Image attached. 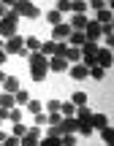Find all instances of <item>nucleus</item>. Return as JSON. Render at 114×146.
<instances>
[{"instance_id":"nucleus-1","label":"nucleus","mask_w":114,"mask_h":146,"mask_svg":"<svg viewBox=\"0 0 114 146\" xmlns=\"http://www.w3.org/2000/svg\"><path fill=\"white\" fill-rule=\"evenodd\" d=\"M27 60H30V76H33V81H44L46 73H49V60L44 57L41 52H30Z\"/></svg>"},{"instance_id":"nucleus-2","label":"nucleus","mask_w":114,"mask_h":146,"mask_svg":"<svg viewBox=\"0 0 114 146\" xmlns=\"http://www.w3.org/2000/svg\"><path fill=\"white\" fill-rule=\"evenodd\" d=\"M16 30H19V14H16V8H11L8 14L0 19V35L11 38V35H16Z\"/></svg>"},{"instance_id":"nucleus-3","label":"nucleus","mask_w":114,"mask_h":146,"mask_svg":"<svg viewBox=\"0 0 114 146\" xmlns=\"http://www.w3.org/2000/svg\"><path fill=\"white\" fill-rule=\"evenodd\" d=\"M3 52L5 54H19V57H27V49H25V38L22 35H11V38H5L3 41Z\"/></svg>"},{"instance_id":"nucleus-4","label":"nucleus","mask_w":114,"mask_h":146,"mask_svg":"<svg viewBox=\"0 0 114 146\" xmlns=\"http://www.w3.org/2000/svg\"><path fill=\"white\" fill-rule=\"evenodd\" d=\"M11 8H16V14H19V16H27V19H38V16H41V11H38L30 0H16Z\"/></svg>"},{"instance_id":"nucleus-5","label":"nucleus","mask_w":114,"mask_h":146,"mask_svg":"<svg viewBox=\"0 0 114 146\" xmlns=\"http://www.w3.org/2000/svg\"><path fill=\"white\" fill-rule=\"evenodd\" d=\"M101 33H103V25H98L95 19H87V25H84V38H87V41H98Z\"/></svg>"},{"instance_id":"nucleus-6","label":"nucleus","mask_w":114,"mask_h":146,"mask_svg":"<svg viewBox=\"0 0 114 146\" xmlns=\"http://www.w3.org/2000/svg\"><path fill=\"white\" fill-rule=\"evenodd\" d=\"M68 73H71V78H76V81H84V78L90 76V68L84 62H73L71 68H68Z\"/></svg>"},{"instance_id":"nucleus-7","label":"nucleus","mask_w":114,"mask_h":146,"mask_svg":"<svg viewBox=\"0 0 114 146\" xmlns=\"http://www.w3.org/2000/svg\"><path fill=\"white\" fill-rule=\"evenodd\" d=\"M95 65L103 68V70L111 68V52H109V49H98V52H95Z\"/></svg>"},{"instance_id":"nucleus-8","label":"nucleus","mask_w":114,"mask_h":146,"mask_svg":"<svg viewBox=\"0 0 114 146\" xmlns=\"http://www.w3.org/2000/svg\"><path fill=\"white\" fill-rule=\"evenodd\" d=\"M57 127H60V135H65V133H76L79 130V122H76V116H62Z\"/></svg>"},{"instance_id":"nucleus-9","label":"nucleus","mask_w":114,"mask_h":146,"mask_svg":"<svg viewBox=\"0 0 114 146\" xmlns=\"http://www.w3.org/2000/svg\"><path fill=\"white\" fill-rule=\"evenodd\" d=\"M68 35H71V25H65V22L52 27V41H65Z\"/></svg>"},{"instance_id":"nucleus-10","label":"nucleus","mask_w":114,"mask_h":146,"mask_svg":"<svg viewBox=\"0 0 114 146\" xmlns=\"http://www.w3.org/2000/svg\"><path fill=\"white\" fill-rule=\"evenodd\" d=\"M49 70H57V73H65V70H68V60H65V57H57V54H54V57L49 60Z\"/></svg>"},{"instance_id":"nucleus-11","label":"nucleus","mask_w":114,"mask_h":146,"mask_svg":"<svg viewBox=\"0 0 114 146\" xmlns=\"http://www.w3.org/2000/svg\"><path fill=\"white\" fill-rule=\"evenodd\" d=\"M84 41H87V38H84V30H71V35L65 38L68 46H82Z\"/></svg>"},{"instance_id":"nucleus-12","label":"nucleus","mask_w":114,"mask_h":146,"mask_svg":"<svg viewBox=\"0 0 114 146\" xmlns=\"http://www.w3.org/2000/svg\"><path fill=\"white\" fill-rule=\"evenodd\" d=\"M3 89H5L8 95H14L16 89H19V78H16V76H5V81H3Z\"/></svg>"},{"instance_id":"nucleus-13","label":"nucleus","mask_w":114,"mask_h":146,"mask_svg":"<svg viewBox=\"0 0 114 146\" xmlns=\"http://www.w3.org/2000/svg\"><path fill=\"white\" fill-rule=\"evenodd\" d=\"M65 60H68V62H82V49H79V46H68Z\"/></svg>"},{"instance_id":"nucleus-14","label":"nucleus","mask_w":114,"mask_h":146,"mask_svg":"<svg viewBox=\"0 0 114 146\" xmlns=\"http://www.w3.org/2000/svg\"><path fill=\"white\" fill-rule=\"evenodd\" d=\"M90 125H93V130H101V127H106V125H109V119H106V114H93Z\"/></svg>"},{"instance_id":"nucleus-15","label":"nucleus","mask_w":114,"mask_h":146,"mask_svg":"<svg viewBox=\"0 0 114 146\" xmlns=\"http://www.w3.org/2000/svg\"><path fill=\"white\" fill-rule=\"evenodd\" d=\"M25 49L27 52H41V38H36V35L25 38Z\"/></svg>"},{"instance_id":"nucleus-16","label":"nucleus","mask_w":114,"mask_h":146,"mask_svg":"<svg viewBox=\"0 0 114 146\" xmlns=\"http://www.w3.org/2000/svg\"><path fill=\"white\" fill-rule=\"evenodd\" d=\"M84 25H87V16H84V14H73V19H71V30H84Z\"/></svg>"},{"instance_id":"nucleus-17","label":"nucleus","mask_w":114,"mask_h":146,"mask_svg":"<svg viewBox=\"0 0 114 146\" xmlns=\"http://www.w3.org/2000/svg\"><path fill=\"white\" fill-rule=\"evenodd\" d=\"M95 22H98V25H111V11L109 8H101L98 14H95Z\"/></svg>"},{"instance_id":"nucleus-18","label":"nucleus","mask_w":114,"mask_h":146,"mask_svg":"<svg viewBox=\"0 0 114 146\" xmlns=\"http://www.w3.org/2000/svg\"><path fill=\"white\" fill-rule=\"evenodd\" d=\"M27 100H30V92L27 89H16L14 92V103L16 106H27Z\"/></svg>"},{"instance_id":"nucleus-19","label":"nucleus","mask_w":114,"mask_h":146,"mask_svg":"<svg viewBox=\"0 0 114 146\" xmlns=\"http://www.w3.org/2000/svg\"><path fill=\"white\" fill-rule=\"evenodd\" d=\"M54 46H57V41H41V54H44V57H52Z\"/></svg>"},{"instance_id":"nucleus-20","label":"nucleus","mask_w":114,"mask_h":146,"mask_svg":"<svg viewBox=\"0 0 114 146\" xmlns=\"http://www.w3.org/2000/svg\"><path fill=\"white\" fill-rule=\"evenodd\" d=\"M101 138H103V143H106V146H111V141H114V130H111V125L101 127Z\"/></svg>"},{"instance_id":"nucleus-21","label":"nucleus","mask_w":114,"mask_h":146,"mask_svg":"<svg viewBox=\"0 0 114 146\" xmlns=\"http://www.w3.org/2000/svg\"><path fill=\"white\" fill-rule=\"evenodd\" d=\"M46 22H49V25H60V22H62V14H60V11H57V8H52V11H49V14H46Z\"/></svg>"},{"instance_id":"nucleus-22","label":"nucleus","mask_w":114,"mask_h":146,"mask_svg":"<svg viewBox=\"0 0 114 146\" xmlns=\"http://www.w3.org/2000/svg\"><path fill=\"white\" fill-rule=\"evenodd\" d=\"M71 11L73 14H84L87 11V0H71Z\"/></svg>"},{"instance_id":"nucleus-23","label":"nucleus","mask_w":114,"mask_h":146,"mask_svg":"<svg viewBox=\"0 0 114 146\" xmlns=\"http://www.w3.org/2000/svg\"><path fill=\"white\" fill-rule=\"evenodd\" d=\"M14 95H8V92H5V95H0V108H14Z\"/></svg>"},{"instance_id":"nucleus-24","label":"nucleus","mask_w":114,"mask_h":146,"mask_svg":"<svg viewBox=\"0 0 114 146\" xmlns=\"http://www.w3.org/2000/svg\"><path fill=\"white\" fill-rule=\"evenodd\" d=\"M27 111H30L33 116L41 114V100H33V98H30V100H27Z\"/></svg>"},{"instance_id":"nucleus-25","label":"nucleus","mask_w":114,"mask_h":146,"mask_svg":"<svg viewBox=\"0 0 114 146\" xmlns=\"http://www.w3.org/2000/svg\"><path fill=\"white\" fill-rule=\"evenodd\" d=\"M62 146H76V133H65V135L60 138Z\"/></svg>"},{"instance_id":"nucleus-26","label":"nucleus","mask_w":114,"mask_h":146,"mask_svg":"<svg viewBox=\"0 0 114 146\" xmlns=\"http://www.w3.org/2000/svg\"><path fill=\"white\" fill-rule=\"evenodd\" d=\"M73 106H87V95L84 92H73V100H71Z\"/></svg>"},{"instance_id":"nucleus-27","label":"nucleus","mask_w":114,"mask_h":146,"mask_svg":"<svg viewBox=\"0 0 114 146\" xmlns=\"http://www.w3.org/2000/svg\"><path fill=\"white\" fill-rule=\"evenodd\" d=\"M60 114L73 116V114H76V106H73V103H62V106H60Z\"/></svg>"},{"instance_id":"nucleus-28","label":"nucleus","mask_w":114,"mask_h":146,"mask_svg":"<svg viewBox=\"0 0 114 146\" xmlns=\"http://www.w3.org/2000/svg\"><path fill=\"white\" fill-rule=\"evenodd\" d=\"M60 106H62V100H49V103H46V111H49V114H57V111H60Z\"/></svg>"},{"instance_id":"nucleus-29","label":"nucleus","mask_w":114,"mask_h":146,"mask_svg":"<svg viewBox=\"0 0 114 146\" xmlns=\"http://www.w3.org/2000/svg\"><path fill=\"white\" fill-rule=\"evenodd\" d=\"M90 76H93V78H98V81H101V78L106 76V70H103V68H98V65H93V68H90Z\"/></svg>"},{"instance_id":"nucleus-30","label":"nucleus","mask_w":114,"mask_h":146,"mask_svg":"<svg viewBox=\"0 0 114 146\" xmlns=\"http://www.w3.org/2000/svg\"><path fill=\"white\" fill-rule=\"evenodd\" d=\"M8 119L11 122H22V111L16 108V106H14V108H8Z\"/></svg>"},{"instance_id":"nucleus-31","label":"nucleus","mask_w":114,"mask_h":146,"mask_svg":"<svg viewBox=\"0 0 114 146\" xmlns=\"http://www.w3.org/2000/svg\"><path fill=\"white\" fill-rule=\"evenodd\" d=\"M60 14H65V11H71V0H57V5H54Z\"/></svg>"},{"instance_id":"nucleus-32","label":"nucleus","mask_w":114,"mask_h":146,"mask_svg":"<svg viewBox=\"0 0 114 146\" xmlns=\"http://www.w3.org/2000/svg\"><path fill=\"white\" fill-rule=\"evenodd\" d=\"M76 133H82V135H90V133H93V125H90V122H79V130Z\"/></svg>"},{"instance_id":"nucleus-33","label":"nucleus","mask_w":114,"mask_h":146,"mask_svg":"<svg viewBox=\"0 0 114 146\" xmlns=\"http://www.w3.org/2000/svg\"><path fill=\"white\" fill-rule=\"evenodd\" d=\"M25 133H27V127L22 125V122H14V135H16V138H22Z\"/></svg>"},{"instance_id":"nucleus-34","label":"nucleus","mask_w":114,"mask_h":146,"mask_svg":"<svg viewBox=\"0 0 114 146\" xmlns=\"http://www.w3.org/2000/svg\"><path fill=\"white\" fill-rule=\"evenodd\" d=\"M60 119H62L60 111H57V114H46V125H60Z\"/></svg>"},{"instance_id":"nucleus-35","label":"nucleus","mask_w":114,"mask_h":146,"mask_svg":"<svg viewBox=\"0 0 114 146\" xmlns=\"http://www.w3.org/2000/svg\"><path fill=\"white\" fill-rule=\"evenodd\" d=\"M38 146H62L60 138H44V141H38Z\"/></svg>"},{"instance_id":"nucleus-36","label":"nucleus","mask_w":114,"mask_h":146,"mask_svg":"<svg viewBox=\"0 0 114 146\" xmlns=\"http://www.w3.org/2000/svg\"><path fill=\"white\" fill-rule=\"evenodd\" d=\"M3 146H19V138H16V135H5L3 138Z\"/></svg>"},{"instance_id":"nucleus-37","label":"nucleus","mask_w":114,"mask_h":146,"mask_svg":"<svg viewBox=\"0 0 114 146\" xmlns=\"http://www.w3.org/2000/svg\"><path fill=\"white\" fill-rule=\"evenodd\" d=\"M87 8H95V11H101V8H106V3H103V0H90V3H87Z\"/></svg>"},{"instance_id":"nucleus-38","label":"nucleus","mask_w":114,"mask_h":146,"mask_svg":"<svg viewBox=\"0 0 114 146\" xmlns=\"http://www.w3.org/2000/svg\"><path fill=\"white\" fill-rule=\"evenodd\" d=\"M44 125H46V116H44V114H36V127H44Z\"/></svg>"},{"instance_id":"nucleus-39","label":"nucleus","mask_w":114,"mask_h":146,"mask_svg":"<svg viewBox=\"0 0 114 146\" xmlns=\"http://www.w3.org/2000/svg\"><path fill=\"white\" fill-rule=\"evenodd\" d=\"M0 119H8V108H0Z\"/></svg>"},{"instance_id":"nucleus-40","label":"nucleus","mask_w":114,"mask_h":146,"mask_svg":"<svg viewBox=\"0 0 114 146\" xmlns=\"http://www.w3.org/2000/svg\"><path fill=\"white\" fill-rule=\"evenodd\" d=\"M5 60H8V54H5V52H3V49H0V65H3V62H5Z\"/></svg>"},{"instance_id":"nucleus-41","label":"nucleus","mask_w":114,"mask_h":146,"mask_svg":"<svg viewBox=\"0 0 114 146\" xmlns=\"http://www.w3.org/2000/svg\"><path fill=\"white\" fill-rule=\"evenodd\" d=\"M5 14H8V11H5V5H3V3H0V19H3V16H5Z\"/></svg>"},{"instance_id":"nucleus-42","label":"nucleus","mask_w":114,"mask_h":146,"mask_svg":"<svg viewBox=\"0 0 114 146\" xmlns=\"http://www.w3.org/2000/svg\"><path fill=\"white\" fill-rule=\"evenodd\" d=\"M0 3H3V5H14L16 0H0Z\"/></svg>"},{"instance_id":"nucleus-43","label":"nucleus","mask_w":114,"mask_h":146,"mask_svg":"<svg viewBox=\"0 0 114 146\" xmlns=\"http://www.w3.org/2000/svg\"><path fill=\"white\" fill-rule=\"evenodd\" d=\"M3 81H5V73H0V84H3Z\"/></svg>"},{"instance_id":"nucleus-44","label":"nucleus","mask_w":114,"mask_h":146,"mask_svg":"<svg viewBox=\"0 0 114 146\" xmlns=\"http://www.w3.org/2000/svg\"><path fill=\"white\" fill-rule=\"evenodd\" d=\"M103 3H111V0H103Z\"/></svg>"},{"instance_id":"nucleus-45","label":"nucleus","mask_w":114,"mask_h":146,"mask_svg":"<svg viewBox=\"0 0 114 146\" xmlns=\"http://www.w3.org/2000/svg\"><path fill=\"white\" fill-rule=\"evenodd\" d=\"M0 146H3V141H0Z\"/></svg>"},{"instance_id":"nucleus-46","label":"nucleus","mask_w":114,"mask_h":146,"mask_svg":"<svg viewBox=\"0 0 114 146\" xmlns=\"http://www.w3.org/2000/svg\"><path fill=\"white\" fill-rule=\"evenodd\" d=\"M0 122H3V119H0Z\"/></svg>"}]
</instances>
